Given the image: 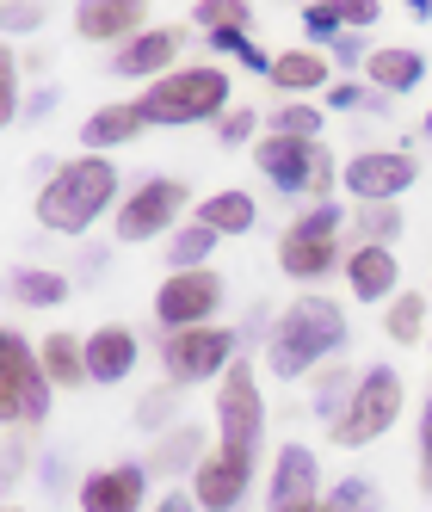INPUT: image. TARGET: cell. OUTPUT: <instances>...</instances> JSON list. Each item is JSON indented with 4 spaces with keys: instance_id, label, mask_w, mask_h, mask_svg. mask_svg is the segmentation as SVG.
<instances>
[{
    "instance_id": "1",
    "label": "cell",
    "mask_w": 432,
    "mask_h": 512,
    "mask_svg": "<svg viewBox=\"0 0 432 512\" xmlns=\"http://www.w3.org/2000/svg\"><path fill=\"white\" fill-rule=\"evenodd\" d=\"M346 352V315L340 303L328 297H297L272 321V340H266V364L291 383V377H309L315 364H328Z\"/></svg>"
},
{
    "instance_id": "2",
    "label": "cell",
    "mask_w": 432,
    "mask_h": 512,
    "mask_svg": "<svg viewBox=\"0 0 432 512\" xmlns=\"http://www.w3.org/2000/svg\"><path fill=\"white\" fill-rule=\"evenodd\" d=\"M118 198V167L105 161V155H81V161H68L44 179V192H38V223L56 229V235H81L93 229L105 210H112Z\"/></svg>"
},
{
    "instance_id": "3",
    "label": "cell",
    "mask_w": 432,
    "mask_h": 512,
    "mask_svg": "<svg viewBox=\"0 0 432 512\" xmlns=\"http://www.w3.org/2000/svg\"><path fill=\"white\" fill-rule=\"evenodd\" d=\"M142 112H149V124H204L229 118V75L223 68H173L167 81H155L149 93H142Z\"/></svg>"
},
{
    "instance_id": "4",
    "label": "cell",
    "mask_w": 432,
    "mask_h": 512,
    "mask_svg": "<svg viewBox=\"0 0 432 512\" xmlns=\"http://www.w3.org/2000/svg\"><path fill=\"white\" fill-rule=\"evenodd\" d=\"M216 426H223V457L254 469L260 438H266V401H260V383H254V364L247 358H235L223 371V389H216Z\"/></svg>"
},
{
    "instance_id": "5",
    "label": "cell",
    "mask_w": 432,
    "mask_h": 512,
    "mask_svg": "<svg viewBox=\"0 0 432 512\" xmlns=\"http://www.w3.org/2000/svg\"><path fill=\"white\" fill-rule=\"evenodd\" d=\"M260 173L284 198H328L334 192V155L321 142H291V136H266L254 149Z\"/></svg>"
},
{
    "instance_id": "6",
    "label": "cell",
    "mask_w": 432,
    "mask_h": 512,
    "mask_svg": "<svg viewBox=\"0 0 432 512\" xmlns=\"http://www.w3.org/2000/svg\"><path fill=\"white\" fill-rule=\"evenodd\" d=\"M50 377H44V358L38 346H31L25 334H7L0 340V408H7V420L19 426H38L50 414Z\"/></svg>"
},
{
    "instance_id": "7",
    "label": "cell",
    "mask_w": 432,
    "mask_h": 512,
    "mask_svg": "<svg viewBox=\"0 0 432 512\" xmlns=\"http://www.w3.org/2000/svg\"><path fill=\"white\" fill-rule=\"evenodd\" d=\"M395 414H402V377H395L389 364H371V371L358 377L346 414L334 420V445H371V438H383L395 426Z\"/></svg>"
},
{
    "instance_id": "8",
    "label": "cell",
    "mask_w": 432,
    "mask_h": 512,
    "mask_svg": "<svg viewBox=\"0 0 432 512\" xmlns=\"http://www.w3.org/2000/svg\"><path fill=\"white\" fill-rule=\"evenodd\" d=\"M278 266L291 272V278H328L340 266V204H315L303 223L284 229Z\"/></svg>"
},
{
    "instance_id": "9",
    "label": "cell",
    "mask_w": 432,
    "mask_h": 512,
    "mask_svg": "<svg viewBox=\"0 0 432 512\" xmlns=\"http://www.w3.org/2000/svg\"><path fill=\"white\" fill-rule=\"evenodd\" d=\"M223 309V278L210 266L198 272H173L161 290H155V315L167 334H186V327H210V315Z\"/></svg>"
},
{
    "instance_id": "10",
    "label": "cell",
    "mask_w": 432,
    "mask_h": 512,
    "mask_svg": "<svg viewBox=\"0 0 432 512\" xmlns=\"http://www.w3.org/2000/svg\"><path fill=\"white\" fill-rule=\"evenodd\" d=\"M161 364L173 383H204V377H223L235 364V334L229 327H186V334H167Z\"/></svg>"
},
{
    "instance_id": "11",
    "label": "cell",
    "mask_w": 432,
    "mask_h": 512,
    "mask_svg": "<svg viewBox=\"0 0 432 512\" xmlns=\"http://www.w3.org/2000/svg\"><path fill=\"white\" fill-rule=\"evenodd\" d=\"M414 179H420V161L402 155V149H371V155H352L346 161V192L358 204H395Z\"/></svg>"
},
{
    "instance_id": "12",
    "label": "cell",
    "mask_w": 432,
    "mask_h": 512,
    "mask_svg": "<svg viewBox=\"0 0 432 512\" xmlns=\"http://www.w3.org/2000/svg\"><path fill=\"white\" fill-rule=\"evenodd\" d=\"M179 210H186V186H179V179H142L118 204V241H149V235L173 229Z\"/></svg>"
},
{
    "instance_id": "13",
    "label": "cell",
    "mask_w": 432,
    "mask_h": 512,
    "mask_svg": "<svg viewBox=\"0 0 432 512\" xmlns=\"http://www.w3.org/2000/svg\"><path fill=\"white\" fill-rule=\"evenodd\" d=\"M149 500V469L142 463H112L81 482V512H142Z\"/></svg>"
},
{
    "instance_id": "14",
    "label": "cell",
    "mask_w": 432,
    "mask_h": 512,
    "mask_svg": "<svg viewBox=\"0 0 432 512\" xmlns=\"http://www.w3.org/2000/svg\"><path fill=\"white\" fill-rule=\"evenodd\" d=\"M149 19V0H81L75 7V31L81 38H93V44H130V38H142V25Z\"/></svg>"
},
{
    "instance_id": "15",
    "label": "cell",
    "mask_w": 432,
    "mask_h": 512,
    "mask_svg": "<svg viewBox=\"0 0 432 512\" xmlns=\"http://www.w3.org/2000/svg\"><path fill=\"white\" fill-rule=\"evenodd\" d=\"M247 463H235V457H204L198 469H192V500L204 506V512H235L241 506V494H247Z\"/></svg>"
},
{
    "instance_id": "16",
    "label": "cell",
    "mask_w": 432,
    "mask_h": 512,
    "mask_svg": "<svg viewBox=\"0 0 432 512\" xmlns=\"http://www.w3.org/2000/svg\"><path fill=\"white\" fill-rule=\"evenodd\" d=\"M346 284H352V297H365V303H395L402 297V266H395V253L389 247H352V260H346Z\"/></svg>"
},
{
    "instance_id": "17",
    "label": "cell",
    "mask_w": 432,
    "mask_h": 512,
    "mask_svg": "<svg viewBox=\"0 0 432 512\" xmlns=\"http://www.w3.org/2000/svg\"><path fill=\"white\" fill-rule=\"evenodd\" d=\"M315 482H321L315 451H309V445H284L278 463H272V512L309 506V500H315Z\"/></svg>"
},
{
    "instance_id": "18",
    "label": "cell",
    "mask_w": 432,
    "mask_h": 512,
    "mask_svg": "<svg viewBox=\"0 0 432 512\" xmlns=\"http://www.w3.org/2000/svg\"><path fill=\"white\" fill-rule=\"evenodd\" d=\"M173 56H179V31H167V25H149L142 38H130V44L112 56V68H118V75H130V81H142V75H161V81H167Z\"/></svg>"
},
{
    "instance_id": "19",
    "label": "cell",
    "mask_w": 432,
    "mask_h": 512,
    "mask_svg": "<svg viewBox=\"0 0 432 512\" xmlns=\"http://www.w3.org/2000/svg\"><path fill=\"white\" fill-rule=\"evenodd\" d=\"M136 334L130 327H93V340H87V377L93 383H124L136 371Z\"/></svg>"
},
{
    "instance_id": "20",
    "label": "cell",
    "mask_w": 432,
    "mask_h": 512,
    "mask_svg": "<svg viewBox=\"0 0 432 512\" xmlns=\"http://www.w3.org/2000/svg\"><path fill=\"white\" fill-rule=\"evenodd\" d=\"M142 124H149L142 99H130V105H105V112H93V118L81 124V142H87V149H118V142H130Z\"/></svg>"
},
{
    "instance_id": "21",
    "label": "cell",
    "mask_w": 432,
    "mask_h": 512,
    "mask_svg": "<svg viewBox=\"0 0 432 512\" xmlns=\"http://www.w3.org/2000/svg\"><path fill=\"white\" fill-rule=\"evenodd\" d=\"M198 223L216 229V235H247V229L260 223V204L247 198V192H210V198L198 204Z\"/></svg>"
},
{
    "instance_id": "22",
    "label": "cell",
    "mask_w": 432,
    "mask_h": 512,
    "mask_svg": "<svg viewBox=\"0 0 432 512\" xmlns=\"http://www.w3.org/2000/svg\"><path fill=\"white\" fill-rule=\"evenodd\" d=\"M371 87H383V93H414L420 81H426V62H420V50H371Z\"/></svg>"
},
{
    "instance_id": "23",
    "label": "cell",
    "mask_w": 432,
    "mask_h": 512,
    "mask_svg": "<svg viewBox=\"0 0 432 512\" xmlns=\"http://www.w3.org/2000/svg\"><path fill=\"white\" fill-rule=\"evenodd\" d=\"M38 358H44V377H50L56 389L87 383V340H75V334H50Z\"/></svg>"
},
{
    "instance_id": "24",
    "label": "cell",
    "mask_w": 432,
    "mask_h": 512,
    "mask_svg": "<svg viewBox=\"0 0 432 512\" xmlns=\"http://www.w3.org/2000/svg\"><path fill=\"white\" fill-rule=\"evenodd\" d=\"M272 87L315 93V87H328V62H321L315 50H284V56H272Z\"/></svg>"
},
{
    "instance_id": "25",
    "label": "cell",
    "mask_w": 432,
    "mask_h": 512,
    "mask_svg": "<svg viewBox=\"0 0 432 512\" xmlns=\"http://www.w3.org/2000/svg\"><path fill=\"white\" fill-rule=\"evenodd\" d=\"M383 334H389L395 346H420V334H426V297L402 290V297L389 303V315H383Z\"/></svg>"
},
{
    "instance_id": "26",
    "label": "cell",
    "mask_w": 432,
    "mask_h": 512,
    "mask_svg": "<svg viewBox=\"0 0 432 512\" xmlns=\"http://www.w3.org/2000/svg\"><path fill=\"white\" fill-rule=\"evenodd\" d=\"M13 297L31 309H56V303H68V278L62 272H13Z\"/></svg>"
},
{
    "instance_id": "27",
    "label": "cell",
    "mask_w": 432,
    "mask_h": 512,
    "mask_svg": "<svg viewBox=\"0 0 432 512\" xmlns=\"http://www.w3.org/2000/svg\"><path fill=\"white\" fill-rule=\"evenodd\" d=\"M210 247H216V229L192 223V229H173V247H167V260H173V272H198V266L210 260Z\"/></svg>"
},
{
    "instance_id": "28",
    "label": "cell",
    "mask_w": 432,
    "mask_h": 512,
    "mask_svg": "<svg viewBox=\"0 0 432 512\" xmlns=\"http://www.w3.org/2000/svg\"><path fill=\"white\" fill-rule=\"evenodd\" d=\"M358 247H389L395 235H402V210L395 204H358Z\"/></svg>"
},
{
    "instance_id": "29",
    "label": "cell",
    "mask_w": 432,
    "mask_h": 512,
    "mask_svg": "<svg viewBox=\"0 0 432 512\" xmlns=\"http://www.w3.org/2000/svg\"><path fill=\"white\" fill-rule=\"evenodd\" d=\"M192 19L204 31H247L254 7H247V0H204V7H192Z\"/></svg>"
},
{
    "instance_id": "30",
    "label": "cell",
    "mask_w": 432,
    "mask_h": 512,
    "mask_svg": "<svg viewBox=\"0 0 432 512\" xmlns=\"http://www.w3.org/2000/svg\"><path fill=\"white\" fill-rule=\"evenodd\" d=\"M272 136L315 142L321 136V112H315V105H278V112H272Z\"/></svg>"
},
{
    "instance_id": "31",
    "label": "cell",
    "mask_w": 432,
    "mask_h": 512,
    "mask_svg": "<svg viewBox=\"0 0 432 512\" xmlns=\"http://www.w3.org/2000/svg\"><path fill=\"white\" fill-rule=\"evenodd\" d=\"M198 445H204V432H198V426H179L167 445H161L155 469H186V457H192V463H204V457H198Z\"/></svg>"
},
{
    "instance_id": "32",
    "label": "cell",
    "mask_w": 432,
    "mask_h": 512,
    "mask_svg": "<svg viewBox=\"0 0 432 512\" xmlns=\"http://www.w3.org/2000/svg\"><path fill=\"white\" fill-rule=\"evenodd\" d=\"M352 389H358V377H346L340 364H328V371H321V389H315V414H334L340 401H352Z\"/></svg>"
},
{
    "instance_id": "33",
    "label": "cell",
    "mask_w": 432,
    "mask_h": 512,
    "mask_svg": "<svg viewBox=\"0 0 432 512\" xmlns=\"http://www.w3.org/2000/svg\"><path fill=\"white\" fill-rule=\"evenodd\" d=\"M328 105H334V112H383V99H377L371 87H352V81H340Z\"/></svg>"
},
{
    "instance_id": "34",
    "label": "cell",
    "mask_w": 432,
    "mask_h": 512,
    "mask_svg": "<svg viewBox=\"0 0 432 512\" xmlns=\"http://www.w3.org/2000/svg\"><path fill=\"white\" fill-rule=\"evenodd\" d=\"M334 512H365L371 506V482H365V475H352V482H340L334 488V500H328Z\"/></svg>"
},
{
    "instance_id": "35",
    "label": "cell",
    "mask_w": 432,
    "mask_h": 512,
    "mask_svg": "<svg viewBox=\"0 0 432 512\" xmlns=\"http://www.w3.org/2000/svg\"><path fill=\"white\" fill-rule=\"evenodd\" d=\"M0 112L19 118V68H13V50H0Z\"/></svg>"
},
{
    "instance_id": "36",
    "label": "cell",
    "mask_w": 432,
    "mask_h": 512,
    "mask_svg": "<svg viewBox=\"0 0 432 512\" xmlns=\"http://www.w3.org/2000/svg\"><path fill=\"white\" fill-rule=\"evenodd\" d=\"M340 25H346L340 7H309V13H303V31H309V38H334Z\"/></svg>"
},
{
    "instance_id": "37",
    "label": "cell",
    "mask_w": 432,
    "mask_h": 512,
    "mask_svg": "<svg viewBox=\"0 0 432 512\" xmlns=\"http://www.w3.org/2000/svg\"><path fill=\"white\" fill-rule=\"evenodd\" d=\"M420 482L432 494V395H426V414H420Z\"/></svg>"
},
{
    "instance_id": "38",
    "label": "cell",
    "mask_w": 432,
    "mask_h": 512,
    "mask_svg": "<svg viewBox=\"0 0 432 512\" xmlns=\"http://www.w3.org/2000/svg\"><path fill=\"white\" fill-rule=\"evenodd\" d=\"M247 136H254V112L241 105V112H229V118H223V142L235 149V142H247Z\"/></svg>"
},
{
    "instance_id": "39",
    "label": "cell",
    "mask_w": 432,
    "mask_h": 512,
    "mask_svg": "<svg viewBox=\"0 0 432 512\" xmlns=\"http://www.w3.org/2000/svg\"><path fill=\"white\" fill-rule=\"evenodd\" d=\"M346 25H377V0H334Z\"/></svg>"
},
{
    "instance_id": "40",
    "label": "cell",
    "mask_w": 432,
    "mask_h": 512,
    "mask_svg": "<svg viewBox=\"0 0 432 512\" xmlns=\"http://www.w3.org/2000/svg\"><path fill=\"white\" fill-rule=\"evenodd\" d=\"M0 25H7V31H31V25H44V7H7Z\"/></svg>"
},
{
    "instance_id": "41",
    "label": "cell",
    "mask_w": 432,
    "mask_h": 512,
    "mask_svg": "<svg viewBox=\"0 0 432 512\" xmlns=\"http://www.w3.org/2000/svg\"><path fill=\"white\" fill-rule=\"evenodd\" d=\"M167 414H173V395H167V389H161L155 401H142V408H136V420H167Z\"/></svg>"
},
{
    "instance_id": "42",
    "label": "cell",
    "mask_w": 432,
    "mask_h": 512,
    "mask_svg": "<svg viewBox=\"0 0 432 512\" xmlns=\"http://www.w3.org/2000/svg\"><path fill=\"white\" fill-rule=\"evenodd\" d=\"M334 50H340V62H371V50H365V38H340Z\"/></svg>"
},
{
    "instance_id": "43",
    "label": "cell",
    "mask_w": 432,
    "mask_h": 512,
    "mask_svg": "<svg viewBox=\"0 0 432 512\" xmlns=\"http://www.w3.org/2000/svg\"><path fill=\"white\" fill-rule=\"evenodd\" d=\"M155 512H198V500H192V494H167Z\"/></svg>"
},
{
    "instance_id": "44",
    "label": "cell",
    "mask_w": 432,
    "mask_h": 512,
    "mask_svg": "<svg viewBox=\"0 0 432 512\" xmlns=\"http://www.w3.org/2000/svg\"><path fill=\"white\" fill-rule=\"evenodd\" d=\"M291 512H334L328 500H309V506H291Z\"/></svg>"
},
{
    "instance_id": "45",
    "label": "cell",
    "mask_w": 432,
    "mask_h": 512,
    "mask_svg": "<svg viewBox=\"0 0 432 512\" xmlns=\"http://www.w3.org/2000/svg\"><path fill=\"white\" fill-rule=\"evenodd\" d=\"M426 142H432V112H426Z\"/></svg>"
},
{
    "instance_id": "46",
    "label": "cell",
    "mask_w": 432,
    "mask_h": 512,
    "mask_svg": "<svg viewBox=\"0 0 432 512\" xmlns=\"http://www.w3.org/2000/svg\"><path fill=\"white\" fill-rule=\"evenodd\" d=\"M7 512H25V506H7Z\"/></svg>"
}]
</instances>
